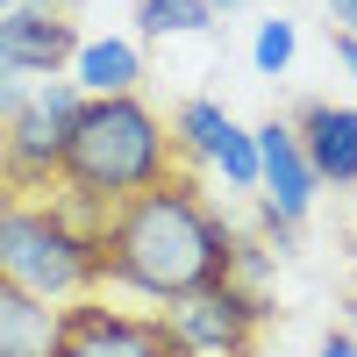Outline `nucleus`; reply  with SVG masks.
<instances>
[{"mask_svg": "<svg viewBox=\"0 0 357 357\" xmlns=\"http://www.w3.org/2000/svg\"><path fill=\"white\" fill-rule=\"evenodd\" d=\"M172 321V336L186 343V357H257V336H264V321H272V301H264L257 286H207L193 293V301H172L165 307Z\"/></svg>", "mask_w": 357, "mask_h": 357, "instance_id": "nucleus-5", "label": "nucleus"}, {"mask_svg": "<svg viewBox=\"0 0 357 357\" xmlns=\"http://www.w3.org/2000/svg\"><path fill=\"white\" fill-rule=\"evenodd\" d=\"M72 50H79V22L72 15H43V8H15L0 15V65H8L15 79H65L72 65Z\"/></svg>", "mask_w": 357, "mask_h": 357, "instance_id": "nucleus-7", "label": "nucleus"}, {"mask_svg": "<svg viewBox=\"0 0 357 357\" xmlns=\"http://www.w3.org/2000/svg\"><path fill=\"white\" fill-rule=\"evenodd\" d=\"M50 357H186L165 314H129L107 307V293H79L65 301V329Z\"/></svg>", "mask_w": 357, "mask_h": 357, "instance_id": "nucleus-6", "label": "nucleus"}, {"mask_svg": "<svg viewBox=\"0 0 357 357\" xmlns=\"http://www.w3.org/2000/svg\"><path fill=\"white\" fill-rule=\"evenodd\" d=\"M22 100H29V79H15L8 65H0V129H8V114H15Z\"/></svg>", "mask_w": 357, "mask_h": 357, "instance_id": "nucleus-15", "label": "nucleus"}, {"mask_svg": "<svg viewBox=\"0 0 357 357\" xmlns=\"http://www.w3.org/2000/svg\"><path fill=\"white\" fill-rule=\"evenodd\" d=\"M178 143H172V122L143 100V93H114V100H86L79 122H72V143H65V172H57V207L93 229L114 215L122 200L178 178Z\"/></svg>", "mask_w": 357, "mask_h": 357, "instance_id": "nucleus-2", "label": "nucleus"}, {"mask_svg": "<svg viewBox=\"0 0 357 357\" xmlns=\"http://www.w3.org/2000/svg\"><path fill=\"white\" fill-rule=\"evenodd\" d=\"M57 329H65V307H50V301L0 279V357H50Z\"/></svg>", "mask_w": 357, "mask_h": 357, "instance_id": "nucleus-10", "label": "nucleus"}, {"mask_svg": "<svg viewBox=\"0 0 357 357\" xmlns=\"http://www.w3.org/2000/svg\"><path fill=\"white\" fill-rule=\"evenodd\" d=\"M222 15L215 0H136V36L143 43H165V36H207Z\"/></svg>", "mask_w": 357, "mask_h": 357, "instance_id": "nucleus-12", "label": "nucleus"}, {"mask_svg": "<svg viewBox=\"0 0 357 357\" xmlns=\"http://www.w3.org/2000/svg\"><path fill=\"white\" fill-rule=\"evenodd\" d=\"M207 172H222L229 193H257V136L236 122V129L222 136V151H215V165H207Z\"/></svg>", "mask_w": 357, "mask_h": 357, "instance_id": "nucleus-14", "label": "nucleus"}, {"mask_svg": "<svg viewBox=\"0 0 357 357\" xmlns=\"http://www.w3.org/2000/svg\"><path fill=\"white\" fill-rule=\"evenodd\" d=\"M329 8V29H343V36H357V0H321Z\"/></svg>", "mask_w": 357, "mask_h": 357, "instance_id": "nucleus-16", "label": "nucleus"}, {"mask_svg": "<svg viewBox=\"0 0 357 357\" xmlns=\"http://www.w3.org/2000/svg\"><path fill=\"white\" fill-rule=\"evenodd\" d=\"M86 93L72 79H36L29 100L8 114L0 129V200H43L57 193V172H65V143L79 122Z\"/></svg>", "mask_w": 357, "mask_h": 357, "instance_id": "nucleus-4", "label": "nucleus"}, {"mask_svg": "<svg viewBox=\"0 0 357 357\" xmlns=\"http://www.w3.org/2000/svg\"><path fill=\"white\" fill-rule=\"evenodd\" d=\"M343 329H350V336H357V301H350V307H343Z\"/></svg>", "mask_w": 357, "mask_h": 357, "instance_id": "nucleus-21", "label": "nucleus"}, {"mask_svg": "<svg viewBox=\"0 0 357 357\" xmlns=\"http://www.w3.org/2000/svg\"><path fill=\"white\" fill-rule=\"evenodd\" d=\"M293 136L321 186H357V107L350 100H301Z\"/></svg>", "mask_w": 357, "mask_h": 357, "instance_id": "nucleus-8", "label": "nucleus"}, {"mask_svg": "<svg viewBox=\"0 0 357 357\" xmlns=\"http://www.w3.org/2000/svg\"><path fill=\"white\" fill-rule=\"evenodd\" d=\"M229 8H257V0H215V15H229Z\"/></svg>", "mask_w": 357, "mask_h": 357, "instance_id": "nucleus-20", "label": "nucleus"}, {"mask_svg": "<svg viewBox=\"0 0 357 357\" xmlns=\"http://www.w3.org/2000/svg\"><path fill=\"white\" fill-rule=\"evenodd\" d=\"M229 129H236V114H229L222 100H178V114H172L178 165H215V151H222Z\"/></svg>", "mask_w": 357, "mask_h": 357, "instance_id": "nucleus-11", "label": "nucleus"}, {"mask_svg": "<svg viewBox=\"0 0 357 357\" xmlns=\"http://www.w3.org/2000/svg\"><path fill=\"white\" fill-rule=\"evenodd\" d=\"M329 50H336V65L357 79V36H343V29H329Z\"/></svg>", "mask_w": 357, "mask_h": 357, "instance_id": "nucleus-17", "label": "nucleus"}, {"mask_svg": "<svg viewBox=\"0 0 357 357\" xmlns=\"http://www.w3.org/2000/svg\"><path fill=\"white\" fill-rule=\"evenodd\" d=\"M293 50H301V22H286V15H264L257 22V36H250V65L264 79H279L293 65Z\"/></svg>", "mask_w": 357, "mask_h": 357, "instance_id": "nucleus-13", "label": "nucleus"}, {"mask_svg": "<svg viewBox=\"0 0 357 357\" xmlns=\"http://www.w3.org/2000/svg\"><path fill=\"white\" fill-rule=\"evenodd\" d=\"M22 8H43V15H72V0H22Z\"/></svg>", "mask_w": 357, "mask_h": 357, "instance_id": "nucleus-19", "label": "nucleus"}, {"mask_svg": "<svg viewBox=\"0 0 357 357\" xmlns=\"http://www.w3.org/2000/svg\"><path fill=\"white\" fill-rule=\"evenodd\" d=\"M8 8H15V0H0V15H8Z\"/></svg>", "mask_w": 357, "mask_h": 357, "instance_id": "nucleus-22", "label": "nucleus"}, {"mask_svg": "<svg viewBox=\"0 0 357 357\" xmlns=\"http://www.w3.org/2000/svg\"><path fill=\"white\" fill-rule=\"evenodd\" d=\"M65 79L79 86L86 100H114V93H136L143 86V50L136 36H79Z\"/></svg>", "mask_w": 357, "mask_h": 357, "instance_id": "nucleus-9", "label": "nucleus"}, {"mask_svg": "<svg viewBox=\"0 0 357 357\" xmlns=\"http://www.w3.org/2000/svg\"><path fill=\"white\" fill-rule=\"evenodd\" d=\"M0 279L65 307L79 293H100L93 229H79L50 193L43 200H0Z\"/></svg>", "mask_w": 357, "mask_h": 357, "instance_id": "nucleus-3", "label": "nucleus"}, {"mask_svg": "<svg viewBox=\"0 0 357 357\" xmlns=\"http://www.w3.org/2000/svg\"><path fill=\"white\" fill-rule=\"evenodd\" d=\"M93 257H100L107 293L172 307V301H193V293L236 279V229L222 222V207L207 200L200 178L178 172L114 207L93 236Z\"/></svg>", "mask_w": 357, "mask_h": 357, "instance_id": "nucleus-1", "label": "nucleus"}, {"mask_svg": "<svg viewBox=\"0 0 357 357\" xmlns=\"http://www.w3.org/2000/svg\"><path fill=\"white\" fill-rule=\"evenodd\" d=\"M314 357H357V336L350 329H329V336H321V350Z\"/></svg>", "mask_w": 357, "mask_h": 357, "instance_id": "nucleus-18", "label": "nucleus"}]
</instances>
